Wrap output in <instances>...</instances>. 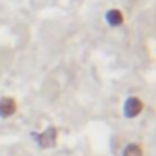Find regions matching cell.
<instances>
[{
	"label": "cell",
	"mask_w": 156,
	"mask_h": 156,
	"mask_svg": "<svg viewBox=\"0 0 156 156\" xmlns=\"http://www.w3.org/2000/svg\"><path fill=\"white\" fill-rule=\"evenodd\" d=\"M56 134H58V131H56V127H47L42 134H38V144L42 147H53L55 144H56Z\"/></svg>",
	"instance_id": "3"
},
{
	"label": "cell",
	"mask_w": 156,
	"mask_h": 156,
	"mask_svg": "<svg viewBox=\"0 0 156 156\" xmlns=\"http://www.w3.org/2000/svg\"><path fill=\"white\" fill-rule=\"evenodd\" d=\"M105 20H107L109 26H113V27H120V26L123 24V13H122L120 9H109L107 15H105Z\"/></svg>",
	"instance_id": "4"
},
{
	"label": "cell",
	"mask_w": 156,
	"mask_h": 156,
	"mask_svg": "<svg viewBox=\"0 0 156 156\" xmlns=\"http://www.w3.org/2000/svg\"><path fill=\"white\" fill-rule=\"evenodd\" d=\"M15 113H16V102H15V98H11V96L0 98V116L9 118V116H13Z\"/></svg>",
	"instance_id": "2"
},
{
	"label": "cell",
	"mask_w": 156,
	"mask_h": 156,
	"mask_svg": "<svg viewBox=\"0 0 156 156\" xmlns=\"http://www.w3.org/2000/svg\"><path fill=\"white\" fill-rule=\"evenodd\" d=\"M123 156H144V151L138 144H129L123 149Z\"/></svg>",
	"instance_id": "5"
},
{
	"label": "cell",
	"mask_w": 156,
	"mask_h": 156,
	"mask_svg": "<svg viewBox=\"0 0 156 156\" xmlns=\"http://www.w3.org/2000/svg\"><path fill=\"white\" fill-rule=\"evenodd\" d=\"M144 111V102L138 96H129L123 104V115L127 118H136Z\"/></svg>",
	"instance_id": "1"
}]
</instances>
